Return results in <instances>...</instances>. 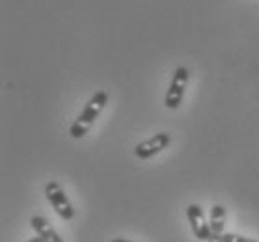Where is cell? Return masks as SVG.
<instances>
[{"mask_svg":"<svg viewBox=\"0 0 259 242\" xmlns=\"http://www.w3.org/2000/svg\"><path fill=\"white\" fill-rule=\"evenodd\" d=\"M108 105V93L106 91H95L92 95V99L86 103L84 110L80 112L73 125L69 127V134L75 138V140H80L88 134V130L92 129V125L95 123V119L99 118L101 112L105 110V107Z\"/></svg>","mask_w":259,"mask_h":242,"instance_id":"cell-1","label":"cell"},{"mask_svg":"<svg viewBox=\"0 0 259 242\" xmlns=\"http://www.w3.org/2000/svg\"><path fill=\"white\" fill-rule=\"evenodd\" d=\"M45 198L47 201L53 205L54 213L58 214L62 220H73L75 216V209H73V203L69 201L67 194L64 192L62 184L56 183V181H51V183L45 184Z\"/></svg>","mask_w":259,"mask_h":242,"instance_id":"cell-2","label":"cell"},{"mask_svg":"<svg viewBox=\"0 0 259 242\" xmlns=\"http://www.w3.org/2000/svg\"><path fill=\"white\" fill-rule=\"evenodd\" d=\"M189 69L181 65V67H177L174 75H171V80H170V88L166 91V97H164V107L168 110H177L179 105H181L183 97H185V89L189 86Z\"/></svg>","mask_w":259,"mask_h":242,"instance_id":"cell-3","label":"cell"},{"mask_svg":"<svg viewBox=\"0 0 259 242\" xmlns=\"http://www.w3.org/2000/svg\"><path fill=\"white\" fill-rule=\"evenodd\" d=\"M170 142H171V138L168 132H159V134L151 136V138H147L144 142L136 143V148H135L136 159H140V160L151 159L155 155H159L160 151H164V149L170 146Z\"/></svg>","mask_w":259,"mask_h":242,"instance_id":"cell-4","label":"cell"},{"mask_svg":"<svg viewBox=\"0 0 259 242\" xmlns=\"http://www.w3.org/2000/svg\"><path fill=\"white\" fill-rule=\"evenodd\" d=\"M187 218L190 222V227H192V233L198 240H209L212 236L211 225H209V220L205 218V213L200 205L196 203H190L187 207Z\"/></svg>","mask_w":259,"mask_h":242,"instance_id":"cell-5","label":"cell"},{"mask_svg":"<svg viewBox=\"0 0 259 242\" xmlns=\"http://www.w3.org/2000/svg\"><path fill=\"white\" fill-rule=\"evenodd\" d=\"M30 225L35 231V235H39L47 242H64V238L58 235V231L54 229L53 224L43 216H32L30 218Z\"/></svg>","mask_w":259,"mask_h":242,"instance_id":"cell-6","label":"cell"},{"mask_svg":"<svg viewBox=\"0 0 259 242\" xmlns=\"http://www.w3.org/2000/svg\"><path fill=\"white\" fill-rule=\"evenodd\" d=\"M226 209L222 205H214L211 207V213H209V225H211L212 235H224L226 229Z\"/></svg>","mask_w":259,"mask_h":242,"instance_id":"cell-7","label":"cell"},{"mask_svg":"<svg viewBox=\"0 0 259 242\" xmlns=\"http://www.w3.org/2000/svg\"><path fill=\"white\" fill-rule=\"evenodd\" d=\"M222 242H257L255 238H248V236H242L239 233H224L222 235Z\"/></svg>","mask_w":259,"mask_h":242,"instance_id":"cell-8","label":"cell"},{"mask_svg":"<svg viewBox=\"0 0 259 242\" xmlns=\"http://www.w3.org/2000/svg\"><path fill=\"white\" fill-rule=\"evenodd\" d=\"M207 242H222V235H212Z\"/></svg>","mask_w":259,"mask_h":242,"instance_id":"cell-9","label":"cell"},{"mask_svg":"<svg viewBox=\"0 0 259 242\" xmlns=\"http://www.w3.org/2000/svg\"><path fill=\"white\" fill-rule=\"evenodd\" d=\"M28 242H47V240H45V238H41V236L37 235V236H35V238H30Z\"/></svg>","mask_w":259,"mask_h":242,"instance_id":"cell-10","label":"cell"},{"mask_svg":"<svg viewBox=\"0 0 259 242\" xmlns=\"http://www.w3.org/2000/svg\"><path fill=\"white\" fill-rule=\"evenodd\" d=\"M112 242H135V240H127V238H114Z\"/></svg>","mask_w":259,"mask_h":242,"instance_id":"cell-11","label":"cell"}]
</instances>
